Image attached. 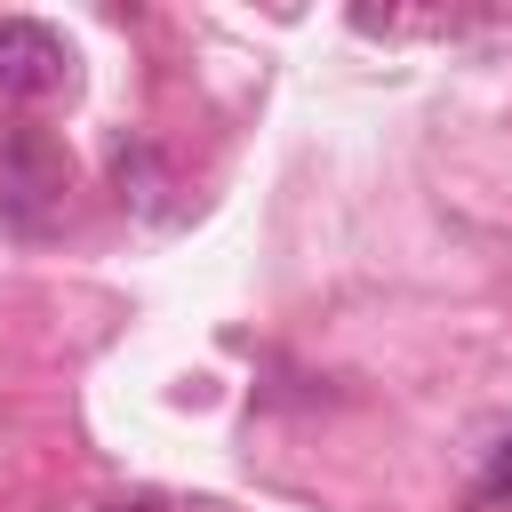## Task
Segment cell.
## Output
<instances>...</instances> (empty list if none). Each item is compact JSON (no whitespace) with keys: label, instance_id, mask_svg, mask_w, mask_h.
<instances>
[{"label":"cell","instance_id":"277c9868","mask_svg":"<svg viewBox=\"0 0 512 512\" xmlns=\"http://www.w3.org/2000/svg\"><path fill=\"white\" fill-rule=\"evenodd\" d=\"M504 488H512V440H504V456H496V464H488V480H480V488H472V504H496V496H504Z\"/></svg>","mask_w":512,"mask_h":512},{"label":"cell","instance_id":"7a4b0ae2","mask_svg":"<svg viewBox=\"0 0 512 512\" xmlns=\"http://www.w3.org/2000/svg\"><path fill=\"white\" fill-rule=\"evenodd\" d=\"M64 80H72L64 40H56L48 24H32V16H0V96H8V104H40V96H56Z\"/></svg>","mask_w":512,"mask_h":512},{"label":"cell","instance_id":"3957f363","mask_svg":"<svg viewBox=\"0 0 512 512\" xmlns=\"http://www.w3.org/2000/svg\"><path fill=\"white\" fill-rule=\"evenodd\" d=\"M112 184H120V200H128V208H144V216H160V208H168V168H160V152H152V144H120V152H112Z\"/></svg>","mask_w":512,"mask_h":512},{"label":"cell","instance_id":"6da1fadb","mask_svg":"<svg viewBox=\"0 0 512 512\" xmlns=\"http://www.w3.org/2000/svg\"><path fill=\"white\" fill-rule=\"evenodd\" d=\"M64 152L40 136V128H16L0 136V216L16 232H48V208L64 200Z\"/></svg>","mask_w":512,"mask_h":512}]
</instances>
